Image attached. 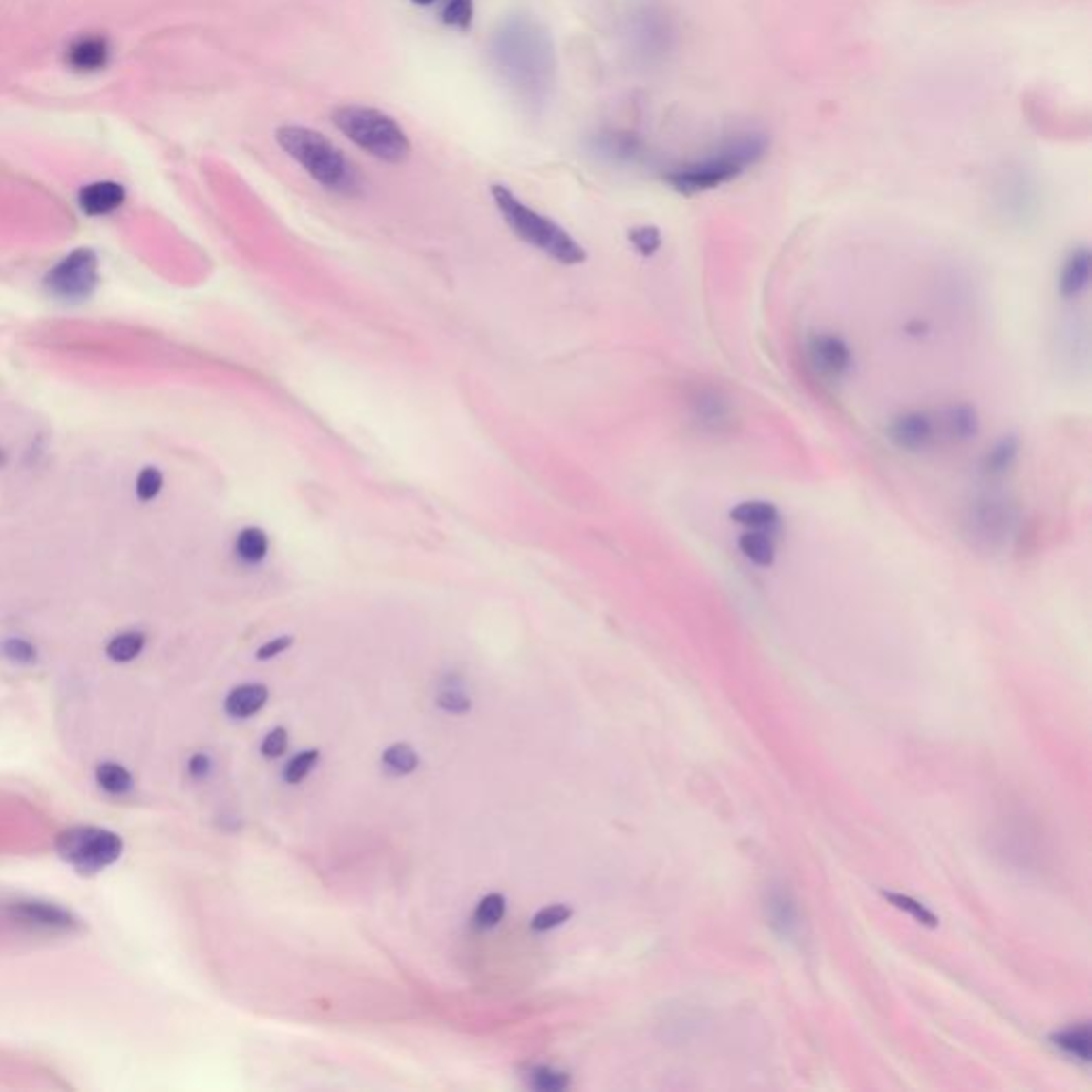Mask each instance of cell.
I'll use <instances>...</instances> for the list:
<instances>
[{
	"label": "cell",
	"mask_w": 1092,
	"mask_h": 1092,
	"mask_svg": "<svg viewBox=\"0 0 1092 1092\" xmlns=\"http://www.w3.org/2000/svg\"><path fill=\"white\" fill-rule=\"evenodd\" d=\"M884 896L890 900V903H894L898 909H903V912L912 914L917 922H922L926 926H936V917L928 912V909L914 900L912 896H905V894H894V892H884Z\"/></svg>",
	"instance_id": "obj_28"
},
{
	"label": "cell",
	"mask_w": 1092,
	"mask_h": 1092,
	"mask_svg": "<svg viewBox=\"0 0 1092 1092\" xmlns=\"http://www.w3.org/2000/svg\"><path fill=\"white\" fill-rule=\"evenodd\" d=\"M209 766H212V764H209V758L203 753H199V755H195L193 760H190V772H193L195 777H205L209 772Z\"/></svg>",
	"instance_id": "obj_36"
},
{
	"label": "cell",
	"mask_w": 1092,
	"mask_h": 1092,
	"mask_svg": "<svg viewBox=\"0 0 1092 1092\" xmlns=\"http://www.w3.org/2000/svg\"><path fill=\"white\" fill-rule=\"evenodd\" d=\"M739 551L743 557L758 568H770L777 559V546L772 536L764 530H747L739 536Z\"/></svg>",
	"instance_id": "obj_15"
},
{
	"label": "cell",
	"mask_w": 1092,
	"mask_h": 1092,
	"mask_svg": "<svg viewBox=\"0 0 1092 1092\" xmlns=\"http://www.w3.org/2000/svg\"><path fill=\"white\" fill-rule=\"evenodd\" d=\"M943 431L956 442H967L976 438L979 431V421L976 410L971 406H954L943 416Z\"/></svg>",
	"instance_id": "obj_17"
},
{
	"label": "cell",
	"mask_w": 1092,
	"mask_h": 1092,
	"mask_svg": "<svg viewBox=\"0 0 1092 1092\" xmlns=\"http://www.w3.org/2000/svg\"><path fill=\"white\" fill-rule=\"evenodd\" d=\"M331 120L346 139L359 150L388 165H402L412 154L406 131L395 117L368 105H340L333 109Z\"/></svg>",
	"instance_id": "obj_3"
},
{
	"label": "cell",
	"mask_w": 1092,
	"mask_h": 1092,
	"mask_svg": "<svg viewBox=\"0 0 1092 1092\" xmlns=\"http://www.w3.org/2000/svg\"><path fill=\"white\" fill-rule=\"evenodd\" d=\"M288 747V734L286 730H282V727H276V730H271L267 734V739L262 741V755H267V758H280L282 753L286 751Z\"/></svg>",
	"instance_id": "obj_34"
},
{
	"label": "cell",
	"mask_w": 1092,
	"mask_h": 1092,
	"mask_svg": "<svg viewBox=\"0 0 1092 1092\" xmlns=\"http://www.w3.org/2000/svg\"><path fill=\"white\" fill-rule=\"evenodd\" d=\"M96 784L101 786L107 794L122 796L129 794L133 789V775L122 766V764L103 762L98 764L96 768Z\"/></svg>",
	"instance_id": "obj_21"
},
{
	"label": "cell",
	"mask_w": 1092,
	"mask_h": 1092,
	"mask_svg": "<svg viewBox=\"0 0 1092 1092\" xmlns=\"http://www.w3.org/2000/svg\"><path fill=\"white\" fill-rule=\"evenodd\" d=\"M491 197H494V203L508 229L521 242L530 243L532 248L544 252L546 257L561 262V265H580L587 261L585 248L566 229L525 205L511 188L502 184L491 186Z\"/></svg>",
	"instance_id": "obj_2"
},
{
	"label": "cell",
	"mask_w": 1092,
	"mask_h": 1092,
	"mask_svg": "<svg viewBox=\"0 0 1092 1092\" xmlns=\"http://www.w3.org/2000/svg\"><path fill=\"white\" fill-rule=\"evenodd\" d=\"M124 843L105 828L73 826L58 834L56 851L79 872H98L120 860Z\"/></svg>",
	"instance_id": "obj_6"
},
{
	"label": "cell",
	"mask_w": 1092,
	"mask_h": 1092,
	"mask_svg": "<svg viewBox=\"0 0 1092 1092\" xmlns=\"http://www.w3.org/2000/svg\"><path fill=\"white\" fill-rule=\"evenodd\" d=\"M532 1086L536 1090H544V1092H557L568 1088L570 1080L566 1073H559V1071H553V1069H536L532 1076Z\"/></svg>",
	"instance_id": "obj_30"
},
{
	"label": "cell",
	"mask_w": 1092,
	"mask_h": 1092,
	"mask_svg": "<svg viewBox=\"0 0 1092 1092\" xmlns=\"http://www.w3.org/2000/svg\"><path fill=\"white\" fill-rule=\"evenodd\" d=\"M766 912L770 917V924L775 926L779 933L791 934L798 928L796 907H794V903H791V898L788 896V892H784V890L770 892Z\"/></svg>",
	"instance_id": "obj_20"
},
{
	"label": "cell",
	"mask_w": 1092,
	"mask_h": 1092,
	"mask_svg": "<svg viewBox=\"0 0 1092 1092\" xmlns=\"http://www.w3.org/2000/svg\"><path fill=\"white\" fill-rule=\"evenodd\" d=\"M145 639L139 632H126L116 636V639L107 644V655L114 662H131L143 651Z\"/></svg>",
	"instance_id": "obj_22"
},
{
	"label": "cell",
	"mask_w": 1092,
	"mask_h": 1092,
	"mask_svg": "<svg viewBox=\"0 0 1092 1092\" xmlns=\"http://www.w3.org/2000/svg\"><path fill=\"white\" fill-rule=\"evenodd\" d=\"M495 56L506 79L523 93H540L551 77L553 56L549 39L530 22L508 24L497 36Z\"/></svg>",
	"instance_id": "obj_4"
},
{
	"label": "cell",
	"mask_w": 1092,
	"mask_h": 1092,
	"mask_svg": "<svg viewBox=\"0 0 1092 1092\" xmlns=\"http://www.w3.org/2000/svg\"><path fill=\"white\" fill-rule=\"evenodd\" d=\"M124 203V188L116 181H96L79 195V205L90 216L112 214Z\"/></svg>",
	"instance_id": "obj_12"
},
{
	"label": "cell",
	"mask_w": 1092,
	"mask_h": 1092,
	"mask_svg": "<svg viewBox=\"0 0 1092 1092\" xmlns=\"http://www.w3.org/2000/svg\"><path fill=\"white\" fill-rule=\"evenodd\" d=\"M318 758H321V753H318L316 749H309V751L295 755V758L286 764L284 779L288 781V784H299V781H304L309 775V770H312L318 764Z\"/></svg>",
	"instance_id": "obj_27"
},
{
	"label": "cell",
	"mask_w": 1092,
	"mask_h": 1092,
	"mask_svg": "<svg viewBox=\"0 0 1092 1092\" xmlns=\"http://www.w3.org/2000/svg\"><path fill=\"white\" fill-rule=\"evenodd\" d=\"M269 698V691L267 687L262 685H242L238 689H233L229 698H226V713L231 717H250L254 713H259L262 706H265Z\"/></svg>",
	"instance_id": "obj_16"
},
{
	"label": "cell",
	"mask_w": 1092,
	"mask_h": 1092,
	"mask_svg": "<svg viewBox=\"0 0 1092 1092\" xmlns=\"http://www.w3.org/2000/svg\"><path fill=\"white\" fill-rule=\"evenodd\" d=\"M98 284V259L93 250H75L67 259H62L48 276H45V288L48 293L65 299V302H79L94 293Z\"/></svg>",
	"instance_id": "obj_7"
},
{
	"label": "cell",
	"mask_w": 1092,
	"mask_h": 1092,
	"mask_svg": "<svg viewBox=\"0 0 1092 1092\" xmlns=\"http://www.w3.org/2000/svg\"><path fill=\"white\" fill-rule=\"evenodd\" d=\"M474 20V0H446L442 22L459 31H468Z\"/></svg>",
	"instance_id": "obj_24"
},
{
	"label": "cell",
	"mask_w": 1092,
	"mask_h": 1092,
	"mask_svg": "<svg viewBox=\"0 0 1092 1092\" xmlns=\"http://www.w3.org/2000/svg\"><path fill=\"white\" fill-rule=\"evenodd\" d=\"M235 553L243 563L257 566L269 555V536L261 527H243L235 540Z\"/></svg>",
	"instance_id": "obj_18"
},
{
	"label": "cell",
	"mask_w": 1092,
	"mask_h": 1092,
	"mask_svg": "<svg viewBox=\"0 0 1092 1092\" xmlns=\"http://www.w3.org/2000/svg\"><path fill=\"white\" fill-rule=\"evenodd\" d=\"M3 655L11 662H17V663H31L36 660V651H34L32 644H29L26 640H15V639L7 640L3 644Z\"/></svg>",
	"instance_id": "obj_33"
},
{
	"label": "cell",
	"mask_w": 1092,
	"mask_h": 1092,
	"mask_svg": "<svg viewBox=\"0 0 1092 1092\" xmlns=\"http://www.w3.org/2000/svg\"><path fill=\"white\" fill-rule=\"evenodd\" d=\"M290 644H293V639H290V636H280V639H273L267 644H262L257 653V658L259 660H271V658H276V655H280L282 651H286Z\"/></svg>",
	"instance_id": "obj_35"
},
{
	"label": "cell",
	"mask_w": 1092,
	"mask_h": 1092,
	"mask_svg": "<svg viewBox=\"0 0 1092 1092\" xmlns=\"http://www.w3.org/2000/svg\"><path fill=\"white\" fill-rule=\"evenodd\" d=\"M412 3H414V5H423V7H425V5H433L435 0H412Z\"/></svg>",
	"instance_id": "obj_37"
},
{
	"label": "cell",
	"mask_w": 1092,
	"mask_h": 1092,
	"mask_svg": "<svg viewBox=\"0 0 1092 1092\" xmlns=\"http://www.w3.org/2000/svg\"><path fill=\"white\" fill-rule=\"evenodd\" d=\"M770 139L762 131H739L700 160L668 171L666 181L682 195L706 193L743 176L766 157Z\"/></svg>",
	"instance_id": "obj_1"
},
{
	"label": "cell",
	"mask_w": 1092,
	"mask_h": 1092,
	"mask_svg": "<svg viewBox=\"0 0 1092 1092\" xmlns=\"http://www.w3.org/2000/svg\"><path fill=\"white\" fill-rule=\"evenodd\" d=\"M627 238H630L632 248L639 254H642V257H653V254L660 252V248H662V233H660L658 226H651V224L634 226Z\"/></svg>",
	"instance_id": "obj_25"
},
{
	"label": "cell",
	"mask_w": 1092,
	"mask_h": 1092,
	"mask_svg": "<svg viewBox=\"0 0 1092 1092\" xmlns=\"http://www.w3.org/2000/svg\"><path fill=\"white\" fill-rule=\"evenodd\" d=\"M1050 1040L1057 1048H1060L1064 1054H1069V1057L1084 1062L1090 1060L1092 1043H1090V1028L1086 1024L1071 1026L1067 1031L1054 1033Z\"/></svg>",
	"instance_id": "obj_19"
},
{
	"label": "cell",
	"mask_w": 1092,
	"mask_h": 1092,
	"mask_svg": "<svg viewBox=\"0 0 1092 1092\" xmlns=\"http://www.w3.org/2000/svg\"><path fill=\"white\" fill-rule=\"evenodd\" d=\"M1016 452H1018V449H1016V444H1014L1012 440H1009V442H1007V440L1000 442V444L997 446V449L990 452V457H988V470L995 472V474H998V472H1005V470L1014 463Z\"/></svg>",
	"instance_id": "obj_32"
},
{
	"label": "cell",
	"mask_w": 1092,
	"mask_h": 1092,
	"mask_svg": "<svg viewBox=\"0 0 1092 1092\" xmlns=\"http://www.w3.org/2000/svg\"><path fill=\"white\" fill-rule=\"evenodd\" d=\"M276 141L309 178L329 190H348L354 184L352 167L329 136L299 124L280 126Z\"/></svg>",
	"instance_id": "obj_5"
},
{
	"label": "cell",
	"mask_w": 1092,
	"mask_h": 1092,
	"mask_svg": "<svg viewBox=\"0 0 1092 1092\" xmlns=\"http://www.w3.org/2000/svg\"><path fill=\"white\" fill-rule=\"evenodd\" d=\"M160 487H162V476L157 468H145L139 478H136V495H139L143 502H150L152 497H157Z\"/></svg>",
	"instance_id": "obj_31"
},
{
	"label": "cell",
	"mask_w": 1092,
	"mask_h": 1092,
	"mask_svg": "<svg viewBox=\"0 0 1092 1092\" xmlns=\"http://www.w3.org/2000/svg\"><path fill=\"white\" fill-rule=\"evenodd\" d=\"M7 915L15 924L39 928V931L67 933L79 926L75 915L67 912V909L53 903H43V900H20V903L9 905Z\"/></svg>",
	"instance_id": "obj_8"
},
{
	"label": "cell",
	"mask_w": 1092,
	"mask_h": 1092,
	"mask_svg": "<svg viewBox=\"0 0 1092 1092\" xmlns=\"http://www.w3.org/2000/svg\"><path fill=\"white\" fill-rule=\"evenodd\" d=\"M890 440L903 451H924L936 438V425L926 412H905L890 423Z\"/></svg>",
	"instance_id": "obj_10"
},
{
	"label": "cell",
	"mask_w": 1092,
	"mask_h": 1092,
	"mask_svg": "<svg viewBox=\"0 0 1092 1092\" xmlns=\"http://www.w3.org/2000/svg\"><path fill=\"white\" fill-rule=\"evenodd\" d=\"M67 60L73 69L77 71H98L107 65L109 60V45L101 36H88V39H79L69 48Z\"/></svg>",
	"instance_id": "obj_14"
},
{
	"label": "cell",
	"mask_w": 1092,
	"mask_h": 1092,
	"mask_svg": "<svg viewBox=\"0 0 1092 1092\" xmlns=\"http://www.w3.org/2000/svg\"><path fill=\"white\" fill-rule=\"evenodd\" d=\"M506 914V900L502 894H489L480 900L474 920L480 928H491L502 920Z\"/></svg>",
	"instance_id": "obj_26"
},
{
	"label": "cell",
	"mask_w": 1092,
	"mask_h": 1092,
	"mask_svg": "<svg viewBox=\"0 0 1092 1092\" xmlns=\"http://www.w3.org/2000/svg\"><path fill=\"white\" fill-rule=\"evenodd\" d=\"M730 518L747 530H764L770 532L781 521V514L775 504L764 502V499H749V502L736 504L730 511Z\"/></svg>",
	"instance_id": "obj_13"
},
{
	"label": "cell",
	"mask_w": 1092,
	"mask_h": 1092,
	"mask_svg": "<svg viewBox=\"0 0 1092 1092\" xmlns=\"http://www.w3.org/2000/svg\"><path fill=\"white\" fill-rule=\"evenodd\" d=\"M572 915V909L566 905H549L542 912L534 915L532 928L534 931H551L555 926H561Z\"/></svg>",
	"instance_id": "obj_29"
},
{
	"label": "cell",
	"mask_w": 1092,
	"mask_h": 1092,
	"mask_svg": "<svg viewBox=\"0 0 1092 1092\" xmlns=\"http://www.w3.org/2000/svg\"><path fill=\"white\" fill-rule=\"evenodd\" d=\"M1088 284H1090V250L1078 248L1073 250L1067 261L1062 262L1059 290L1064 299H1076L1082 293H1086Z\"/></svg>",
	"instance_id": "obj_11"
},
{
	"label": "cell",
	"mask_w": 1092,
	"mask_h": 1092,
	"mask_svg": "<svg viewBox=\"0 0 1092 1092\" xmlns=\"http://www.w3.org/2000/svg\"><path fill=\"white\" fill-rule=\"evenodd\" d=\"M382 762H385V766L388 770L397 772V775H408V772H412L418 766V755L410 745L399 743L385 751Z\"/></svg>",
	"instance_id": "obj_23"
},
{
	"label": "cell",
	"mask_w": 1092,
	"mask_h": 1092,
	"mask_svg": "<svg viewBox=\"0 0 1092 1092\" xmlns=\"http://www.w3.org/2000/svg\"><path fill=\"white\" fill-rule=\"evenodd\" d=\"M808 361L819 376L841 380L851 369V350L843 338L832 333H819L808 340Z\"/></svg>",
	"instance_id": "obj_9"
}]
</instances>
